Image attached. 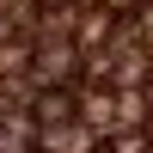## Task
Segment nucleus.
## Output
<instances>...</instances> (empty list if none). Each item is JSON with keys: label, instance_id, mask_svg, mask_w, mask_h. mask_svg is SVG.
Masks as SVG:
<instances>
[{"label": "nucleus", "instance_id": "obj_1", "mask_svg": "<svg viewBox=\"0 0 153 153\" xmlns=\"http://www.w3.org/2000/svg\"><path fill=\"white\" fill-rule=\"evenodd\" d=\"M37 117H43V123H68V117H74V98H68V92H43Z\"/></svg>", "mask_w": 153, "mask_h": 153}]
</instances>
